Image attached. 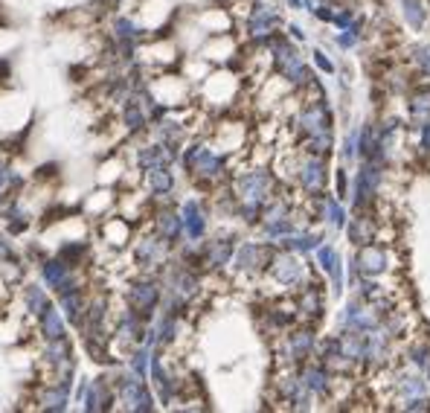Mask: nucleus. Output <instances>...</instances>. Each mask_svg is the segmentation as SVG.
Here are the masks:
<instances>
[{
	"mask_svg": "<svg viewBox=\"0 0 430 413\" xmlns=\"http://www.w3.org/2000/svg\"><path fill=\"white\" fill-rule=\"evenodd\" d=\"M378 187H381V166L378 160H367L358 172V192H355V207H367L372 198L378 195Z\"/></svg>",
	"mask_w": 430,
	"mask_h": 413,
	"instance_id": "f257e3e1",
	"label": "nucleus"
},
{
	"mask_svg": "<svg viewBox=\"0 0 430 413\" xmlns=\"http://www.w3.org/2000/svg\"><path fill=\"white\" fill-rule=\"evenodd\" d=\"M387 268V254H384V247L381 244H372V242H367L358 251V256H355V271L358 274H367V276H378Z\"/></svg>",
	"mask_w": 430,
	"mask_h": 413,
	"instance_id": "f03ea898",
	"label": "nucleus"
},
{
	"mask_svg": "<svg viewBox=\"0 0 430 413\" xmlns=\"http://www.w3.org/2000/svg\"><path fill=\"white\" fill-rule=\"evenodd\" d=\"M320 265L328 271V274H332V283H335V288L340 291L343 288V268H340V256H337V251H335V247H320Z\"/></svg>",
	"mask_w": 430,
	"mask_h": 413,
	"instance_id": "7ed1b4c3",
	"label": "nucleus"
},
{
	"mask_svg": "<svg viewBox=\"0 0 430 413\" xmlns=\"http://www.w3.org/2000/svg\"><path fill=\"white\" fill-rule=\"evenodd\" d=\"M323 184H326V166H323V160H308L305 169H303V187L308 192H320Z\"/></svg>",
	"mask_w": 430,
	"mask_h": 413,
	"instance_id": "20e7f679",
	"label": "nucleus"
},
{
	"mask_svg": "<svg viewBox=\"0 0 430 413\" xmlns=\"http://www.w3.org/2000/svg\"><path fill=\"white\" fill-rule=\"evenodd\" d=\"M273 274H276V279H279V283L291 286V283H296V279H300L303 268H300V262H296V259H291V256H282V259H276V262H273Z\"/></svg>",
	"mask_w": 430,
	"mask_h": 413,
	"instance_id": "39448f33",
	"label": "nucleus"
},
{
	"mask_svg": "<svg viewBox=\"0 0 430 413\" xmlns=\"http://www.w3.org/2000/svg\"><path fill=\"white\" fill-rule=\"evenodd\" d=\"M410 117L416 123H422V125L430 120V91L427 88L413 93V99H410Z\"/></svg>",
	"mask_w": 430,
	"mask_h": 413,
	"instance_id": "423d86ee",
	"label": "nucleus"
},
{
	"mask_svg": "<svg viewBox=\"0 0 430 413\" xmlns=\"http://www.w3.org/2000/svg\"><path fill=\"white\" fill-rule=\"evenodd\" d=\"M305 387L314 393H328V375L320 367H308L305 370Z\"/></svg>",
	"mask_w": 430,
	"mask_h": 413,
	"instance_id": "0eeeda50",
	"label": "nucleus"
},
{
	"mask_svg": "<svg viewBox=\"0 0 430 413\" xmlns=\"http://www.w3.org/2000/svg\"><path fill=\"white\" fill-rule=\"evenodd\" d=\"M401 3H404V18H407V24L413 29H422V24H424V9H422V3H419V0H401Z\"/></svg>",
	"mask_w": 430,
	"mask_h": 413,
	"instance_id": "6e6552de",
	"label": "nucleus"
},
{
	"mask_svg": "<svg viewBox=\"0 0 430 413\" xmlns=\"http://www.w3.org/2000/svg\"><path fill=\"white\" fill-rule=\"evenodd\" d=\"M303 311L308 318H320V311H323V300H320V294H317V286H311L303 297Z\"/></svg>",
	"mask_w": 430,
	"mask_h": 413,
	"instance_id": "1a4fd4ad",
	"label": "nucleus"
},
{
	"mask_svg": "<svg viewBox=\"0 0 430 413\" xmlns=\"http://www.w3.org/2000/svg\"><path fill=\"white\" fill-rule=\"evenodd\" d=\"M372 233H375V230H372V224H369L367 219H363V221L358 219L355 224H349V236H352L355 244H360V242H363V244L372 242Z\"/></svg>",
	"mask_w": 430,
	"mask_h": 413,
	"instance_id": "9d476101",
	"label": "nucleus"
},
{
	"mask_svg": "<svg viewBox=\"0 0 430 413\" xmlns=\"http://www.w3.org/2000/svg\"><path fill=\"white\" fill-rule=\"evenodd\" d=\"M291 343H294V355H296V358H305V355L314 350V335H311V332H296V335L291 338Z\"/></svg>",
	"mask_w": 430,
	"mask_h": 413,
	"instance_id": "9b49d317",
	"label": "nucleus"
},
{
	"mask_svg": "<svg viewBox=\"0 0 430 413\" xmlns=\"http://www.w3.org/2000/svg\"><path fill=\"white\" fill-rule=\"evenodd\" d=\"M326 216H328V224H332V227H343L346 224V212H343V207L335 201V198H326Z\"/></svg>",
	"mask_w": 430,
	"mask_h": 413,
	"instance_id": "f8f14e48",
	"label": "nucleus"
},
{
	"mask_svg": "<svg viewBox=\"0 0 430 413\" xmlns=\"http://www.w3.org/2000/svg\"><path fill=\"white\" fill-rule=\"evenodd\" d=\"M401 393L407 396H422L424 393V382H419V378H401Z\"/></svg>",
	"mask_w": 430,
	"mask_h": 413,
	"instance_id": "ddd939ff",
	"label": "nucleus"
},
{
	"mask_svg": "<svg viewBox=\"0 0 430 413\" xmlns=\"http://www.w3.org/2000/svg\"><path fill=\"white\" fill-rule=\"evenodd\" d=\"M320 242V236H300V239H288V247H294V251H311L314 244Z\"/></svg>",
	"mask_w": 430,
	"mask_h": 413,
	"instance_id": "4468645a",
	"label": "nucleus"
},
{
	"mask_svg": "<svg viewBox=\"0 0 430 413\" xmlns=\"http://www.w3.org/2000/svg\"><path fill=\"white\" fill-rule=\"evenodd\" d=\"M416 61L422 64L424 73H430V47H416Z\"/></svg>",
	"mask_w": 430,
	"mask_h": 413,
	"instance_id": "2eb2a0df",
	"label": "nucleus"
},
{
	"mask_svg": "<svg viewBox=\"0 0 430 413\" xmlns=\"http://www.w3.org/2000/svg\"><path fill=\"white\" fill-rule=\"evenodd\" d=\"M355 41H358V32H355V29H349V32H346V36H340V38H337V44H340V47H352Z\"/></svg>",
	"mask_w": 430,
	"mask_h": 413,
	"instance_id": "dca6fc26",
	"label": "nucleus"
},
{
	"mask_svg": "<svg viewBox=\"0 0 430 413\" xmlns=\"http://www.w3.org/2000/svg\"><path fill=\"white\" fill-rule=\"evenodd\" d=\"M407 410H430V402H427V399H422V396H419V399L407 402Z\"/></svg>",
	"mask_w": 430,
	"mask_h": 413,
	"instance_id": "f3484780",
	"label": "nucleus"
},
{
	"mask_svg": "<svg viewBox=\"0 0 430 413\" xmlns=\"http://www.w3.org/2000/svg\"><path fill=\"white\" fill-rule=\"evenodd\" d=\"M314 61H317V64H320V68H323L326 73H332V70H335V68H332V61H328L323 53H314Z\"/></svg>",
	"mask_w": 430,
	"mask_h": 413,
	"instance_id": "a211bd4d",
	"label": "nucleus"
},
{
	"mask_svg": "<svg viewBox=\"0 0 430 413\" xmlns=\"http://www.w3.org/2000/svg\"><path fill=\"white\" fill-rule=\"evenodd\" d=\"M346 195V175H343V169H337V198H343Z\"/></svg>",
	"mask_w": 430,
	"mask_h": 413,
	"instance_id": "6ab92c4d",
	"label": "nucleus"
},
{
	"mask_svg": "<svg viewBox=\"0 0 430 413\" xmlns=\"http://www.w3.org/2000/svg\"><path fill=\"white\" fill-rule=\"evenodd\" d=\"M422 146H424V148H430V120L422 125Z\"/></svg>",
	"mask_w": 430,
	"mask_h": 413,
	"instance_id": "aec40b11",
	"label": "nucleus"
}]
</instances>
